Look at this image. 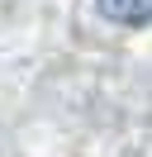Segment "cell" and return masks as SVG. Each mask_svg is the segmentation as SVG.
Masks as SVG:
<instances>
[{
	"label": "cell",
	"mask_w": 152,
	"mask_h": 157,
	"mask_svg": "<svg viewBox=\"0 0 152 157\" xmlns=\"http://www.w3.org/2000/svg\"><path fill=\"white\" fill-rule=\"evenodd\" d=\"M100 14L114 24H152V0H100Z\"/></svg>",
	"instance_id": "cell-1"
}]
</instances>
